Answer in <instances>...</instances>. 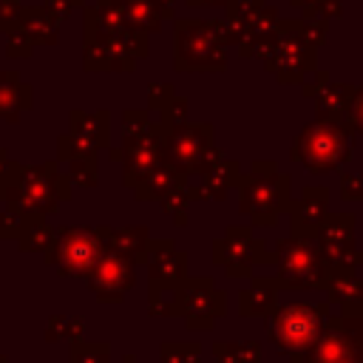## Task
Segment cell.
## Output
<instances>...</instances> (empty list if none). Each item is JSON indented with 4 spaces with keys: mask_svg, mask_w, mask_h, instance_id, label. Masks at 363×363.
<instances>
[{
    "mask_svg": "<svg viewBox=\"0 0 363 363\" xmlns=\"http://www.w3.org/2000/svg\"><path fill=\"white\" fill-rule=\"evenodd\" d=\"M306 363H363V315H340L306 354Z\"/></svg>",
    "mask_w": 363,
    "mask_h": 363,
    "instance_id": "obj_1",
    "label": "cell"
},
{
    "mask_svg": "<svg viewBox=\"0 0 363 363\" xmlns=\"http://www.w3.org/2000/svg\"><path fill=\"white\" fill-rule=\"evenodd\" d=\"M272 335L286 349L312 346L318 340V315L309 306L295 303V309H289L286 315H281V320L275 323V332Z\"/></svg>",
    "mask_w": 363,
    "mask_h": 363,
    "instance_id": "obj_2",
    "label": "cell"
}]
</instances>
